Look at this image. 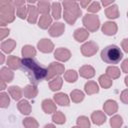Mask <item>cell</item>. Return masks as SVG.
<instances>
[{"label":"cell","instance_id":"7c38bea8","mask_svg":"<svg viewBox=\"0 0 128 128\" xmlns=\"http://www.w3.org/2000/svg\"><path fill=\"white\" fill-rule=\"evenodd\" d=\"M103 110L104 112L107 114V115H113L117 112L118 110V104L115 100H112V99H109L107 101L104 102V105H103Z\"/></svg>","mask_w":128,"mask_h":128},{"label":"cell","instance_id":"681fc988","mask_svg":"<svg viewBox=\"0 0 128 128\" xmlns=\"http://www.w3.org/2000/svg\"><path fill=\"white\" fill-rule=\"evenodd\" d=\"M113 3H114V1H113V0H110V1H104V0H103V1H101V4H102L104 7H106V8H107V7H109L110 5H112Z\"/></svg>","mask_w":128,"mask_h":128},{"label":"cell","instance_id":"52a82bcc","mask_svg":"<svg viewBox=\"0 0 128 128\" xmlns=\"http://www.w3.org/2000/svg\"><path fill=\"white\" fill-rule=\"evenodd\" d=\"M98 51V45L94 41H87L81 46V53L85 57H91Z\"/></svg>","mask_w":128,"mask_h":128},{"label":"cell","instance_id":"836d02e7","mask_svg":"<svg viewBox=\"0 0 128 128\" xmlns=\"http://www.w3.org/2000/svg\"><path fill=\"white\" fill-rule=\"evenodd\" d=\"M98 81H99L100 86H101L102 88H104V89H108V88H110V87L112 86V83H113L112 79H111L107 74H103V75H101V76L99 77Z\"/></svg>","mask_w":128,"mask_h":128},{"label":"cell","instance_id":"f6af8a7d","mask_svg":"<svg viewBox=\"0 0 128 128\" xmlns=\"http://www.w3.org/2000/svg\"><path fill=\"white\" fill-rule=\"evenodd\" d=\"M121 47L125 53H128V38H125L121 42Z\"/></svg>","mask_w":128,"mask_h":128},{"label":"cell","instance_id":"5b68a950","mask_svg":"<svg viewBox=\"0 0 128 128\" xmlns=\"http://www.w3.org/2000/svg\"><path fill=\"white\" fill-rule=\"evenodd\" d=\"M82 22L85 29L89 32H95L100 27V19L96 14L87 13L85 16H83Z\"/></svg>","mask_w":128,"mask_h":128},{"label":"cell","instance_id":"cb8c5ba5","mask_svg":"<svg viewBox=\"0 0 128 128\" xmlns=\"http://www.w3.org/2000/svg\"><path fill=\"white\" fill-rule=\"evenodd\" d=\"M105 15L109 19H116L119 17V9L116 4H112L105 9Z\"/></svg>","mask_w":128,"mask_h":128},{"label":"cell","instance_id":"d6986e66","mask_svg":"<svg viewBox=\"0 0 128 128\" xmlns=\"http://www.w3.org/2000/svg\"><path fill=\"white\" fill-rule=\"evenodd\" d=\"M73 36L77 42H84L89 37V31L86 30L85 28H77L74 31Z\"/></svg>","mask_w":128,"mask_h":128},{"label":"cell","instance_id":"6da1fadb","mask_svg":"<svg viewBox=\"0 0 128 128\" xmlns=\"http://www.w3.org/2000/svg\"><path fill=\"white\" fill-rule=\"evenodd\" d=\"M21 68L26 73L31 84L37 85L42 80L46 79L47 68L42 67L33 58H23L21 62Z\"/></svg>","mask_w":128,"mask_h":128},{"label":"cell","instance_id":"2e32d148","mask_svg":"<svg viewBox=\"0 0 128 128\" xmlns=\"http://www.w3.org/2000/svg\"><path fill=\"white\" fill-rule=\"evenodd\" d=\"M54 101L56 104L60 105V106H69L70 105V98L68 97L67 94L63 93V92H58L54 95L53 97Z\"/></svg>","mask_w":128,"mask_h":128},{"label":"cell","instance_id":"8d00e7d4","mask_svg":"<svg viewBox=\"0 0 128 128\" xmlns=\"http://www.w3.org/2000/svg\"><path fill=\"white\" fill-rule=\"evenodd\" d=\"M23 125L25 128H39L37 120L33 117H26L23 120Z\"/></svg>","mask_w":128,"mask_h":128},{"label":"cell","instance_id":"ee69618b","mask_svg":"<svg viewBox=\"0 0 128 128\" xmlns=\"http://www.w3.org/2000/svg\"><path fill=\"white\" fill-rule=\"evenodd\" d=\"M10 33V30L9 28H4V27H1L0 28V39L3 40L6 36H8Z\"/></svg>","mask_w":128,"mask_h":128},{"label":"cell","instance_id":"ab89813d","mask_svg":"<svg viewBox=\"0 0 128 128\" xmlns=\"http://www.w3.org/2000/svg\"><path fill=\"white\" fill-rule=\"evenodd\" d=\"M10 104V98L8 96V93L1 92L0 93V107L1 108H6Z\"/></svg>","mask_w":128,"mask_h":128},{"label":"cell","instance_id":"ac0fdd59","mask_svg":"<svg viewBox=\"0 0 128 128\" xmlns=\"http://www.w3.org/2000/svg\"><path fill=\"white\" fill-rule=\"evenodd\" d=\"M37 94H38V89H37L36 85H34V84H28L23 89V95L27 99L35 98L37 96Z\"/></svg>","mask_w":128,"mask_h":128},{"label":"cell","instance_id":"7bdbcfd3","mask_svg":"<svg viewBox=\"0 0 128 128\" xmlns=\"http://www.w3.org/2000/svg\"><path fill=\"white\" fill-rule=\"evenodd\" d=\"M120 100L124 104H128V89H125L120 94Z\"/></svg>","mask_w":128,"mask_h":128},{"label":"cell","instance_id":"603a6c76","mask_svg":"<svg viewBox=\"0 0 128 128\" xmlns=\"http://www.w3.org/2000/svg\"><path fill=\"white\" fill-rule=\"evenodd\" d=\"M17 108L24 115H29L31 113V105H30V103L26 99L19 100V102L17 104Z\"/></svg>","mask_w":128,"mask_h":128},{"label":"cell","instance_id":"5bb4252c","mask_svg":"<svg viewBox=\"0 0 128 128\" xmlns=\"http://www.w3.org/2000/svg\"><path fill=\"white\" fill-rule=\"evenodd\" d=\"M42 109L46 114H52L57 111V106L52 99H44L42 101Z\"/></svg>","mask_w":128,"mask_h":128},{"label":"cell","instance_id":"f5cc1de1","mask_svg":"<svg viewBox=\"0 0 128 128\" xmlns=\"http://www.w3.org/2000/svg\"><path fill=\"white\" fill-rule=\"evenodd\" d=\"M0 58H1L0 63H1V64H3V62H4V55H3V53H1V54H0Z\"/></svg>","mask_w":128,"mask_h":128},{"label":"cell","instance_id":"ffe728a7","mask_svg":"<svg viewBox=\"0 0 128 128\" xmlns=\"http://www.w3.org/2000/svg\"><path fill=\"white\" fill-rule=\"evenodd\" d=\"M21 62H22V59H20L19 57L15 55L8 56L7 58V66L11 70H16V69L21 68Z\"/></svg>","mask_w":128,"mask_h":128},{"label":"cell","instance_id":"816d5d0a","mask_svg":"<svg viewBox=\"0 0 128 128\" xmlns=\"http://www.w3.org/2000/svg\"><path fill=\"white\" fill-rule=\"evenodd\" d=\"M44 128H56V127H55V125H53V124H46V125L44 126Z\"/></svg>","mask_w":128,"mask_h":128},{"label":"cell","instance_id":"4316f807","mask_svg":"<svg viewBox=\"0 0 128 128\" xmlns=\"http://www.w3.org/2000/svg\"><path fill=\"white\" fill-rule=\"evenodd\" d=\"M8 93H9V95L14 99V100H20L21 99V97H22V95H23V90L19 87V86H15V85H13V86H10V87H8Z\"/></svg>","mask_w":128,"mask_h":128},{"label":"cell","instance_id":"9a60e30c","mask_svg":"<svg viewBox=\"0 0 128 128\" xmlns=\"http://www.w3.org/2000/svg\"><path fill=\"white\" fill-rule=\"evenodd\" d=\"M91 120L96 125H102L106 121V114L104 113V111L96 110V111L92 112V114H91Z\"/></svg>","mask_w":128,"mask_h":128},{"label":"cell","instance_id":"74e56055","mask_svg":"<svg viewBox=\"0 0 128 128\" xmlns=\"http://www.w3.org/2000/svg\"><path fill=\"white\" fill-rule=\"evenodd\" d=\"M123 124V119L120 115H113L110 119V126L112 128H120Z\"/></svg>","mask_w":128,"mask_h":128},{"label":"cell","instance_id":"8992f818","mask_svg":"<svg viewBox=\"0 0 128 128\" xmlns=\"http://www.w3.org/2000/svg\"><path fill=\"white\" fill-rule=\"evenodd\" d=\"M64 72H65V67L63 64H61L60 62H52L47 67V76H46L45 80H47V81L51 80L54 77L60 76Z\"/></svg>","mask_w":128,"mask_h":128},{"label":"cell","instance_id":"83f0119b","mask_svg":"<svg viewBox=\"0 0 128 128\" xmlns=\"http://www.w3.org/2000/svg\"><path fill=\"white\" fill-rule=\"evenodd\" d=\"M51 25H52V17L49 14L40 16L38 20V26L41 29H47L48 27H51Z\"/></svg>","mask_w":128,"mask_h":128},{"label":"cell","instance_id":"9f6ffc18","mask_svg":"<svg viewBox=\"0 0 128 128\" xmlns=\"http://www.w3.org/2000/svg\"><path fill=\"white\" fill-rule=\"evenodd\" d=\"M127 17H128V12H127Z\"/></svg>","mask_w":128,"mask_h":128},{"label":"cell","instance_id":"7dc6e473","mask_svg":"<svg viewBox=\"0 0 128 128\" xmlns=\"http://www.w3.org/2000/svg\"><path fill=\"white\" fill-rule=\"evenodd\" d=\"M25 1L24 0H16V1H12V4H13V6L17 9V8H19V7H21V6H24L25 5Z\"/></svg>","mask_w":128,"mask_h":128},{"label":"cell","instance_id":"44dd1931","mask_svg":"<svg viewBox=\"0 0 128 128\" xmlns=\"http://www.w3.org/2000/svg\"><path fill=\"white\" fill-rule=\"evenodd\" d=\"M0 78L2 81L6 82V83H9L13 80L14 78V73L13 71L8 68V67H2L1 70H0Z\"/></svg>","mask_w":128,"mask_h":128},{"label":"cell","instance_id":"e0dca14e","mask_svg":"<svg viewBox=\"0 0 128 128\" xmlns=\"http://www.w3.org/2000/svg\"><path fill=\"white\" fill-rule=\"evenodd\" d=\"M79 74L85 79H91L95 75V69L91 65H83L79 69Z\"/></svg>","mask_w":128,"mask_h":128},{"label":"cell","instance_id":"d4e9b609","mask_svg":"<svg viewBox=\"0 0 128 128\" xmlns=\"http://www.w3.org/2000/svg\"><path fill=\"white\" fill-rule=\"evenodd\" d=\"M15 47H16V41L14 39H7L5 41H2L1 43V50L5 53H11Z\"/></svg>","mask_w":128,"mask_h":128},{"label":"cell","instance_id":"db71d44e","mask_svg":"<svg viewBox=\"0 0 128 128\" xmlns=\"http://www.w3.org/2000/svg\"><path fill=\"white\" fill-rule=\"evenodd\" d=\"M124 82H125V85L128 87V75L125 77V79H124Z\"/></svg>","mask_w":128,"mask_h":128},{"label":"cell","instance_id":"e575fe53","mask_svg":"<svg viewBox=\"0 0 128 128\" xmlns=\"http://www.w3.org/2000/svg\"><path fill=\"white\" fill-rule=\"evenodd\" d=\"M77 78H78V74L73 69H69L64 73V79L68 83H74L77 80Z\"/></svg>","mask_w":128,"mask_h":128},{"label":"cell","instance_id":"30bf717a","mask_svg":"<svg viewBox=\"0 0 128 128\" xmlns=\"http://www.w3.org/2000/svg\"><path fill=\"white\" fill-rule=\"evenodd\" d=\"M65 31V24L62 22H55L49 28V34L52 37H59Z\"/></svg>","mask_w":128,"mask_h":128},{"label":"cell","instance_id":"11a10c76","mask_svg":"<svg viewBox=\"0 0 128 128\" xmlns=\"http://www.w3.org/2000/svg\"><path fill=\"white\" fill-rule=\"evenodd\" d=\"M72 128H80L79 126H74V127H72Z\"/></svg>","mask_w":128,"mask_h":128},{"label":"cell","instance_id":"7a4b0ae2","mask_svg":"<svg viewBox=\"0 0 128 128\" xmlns=\"http://www.w3.org/2000/svg\"><path fill=\"white\" fill-rule=\"evenodd\" d=\"M62 5L64 7V12H63L64 20L68 24L73 25L82 14L79 3H77L76 1H63Z\"/></svg>","mask_w":128,"mask_h":128},{"label":"cell","instance_id":"f1b7e54d","mask_svg":"<svg viewBox=\"0 0 128 128\" xmlns=\"http://www.w3.org/2000/svg\"><path fill=\"white\" fill-rule=\"evenodd\" d=\"M61 3L60 2H52L51 3V13H52V17L55 20H59L61 18Z\"/></svg>","mask_w":128,"mask_h":128},{"label":"cell","instance_id":"d590c367","mask_svg":"<svg viewBox=\"0 0 128 128\" xmlns=\"http://www.w3.org/2000/svg\"><path fill=\"white\" fill-rule=\"evenodd\" d=\"M52 121L56 124H64L66 121V117L65 115L61 112V111H56L55 113H53L52 115Z\"/></svg>","mask_w":128,"mask_h":128},{"label":"cell","instance_id":"1f68e13d","mask_svg":"<svg viewBox=\"0 0 128 128\" xmlns=\"http://www.w3.org/2000/svg\"><path fill=\"white\" fill-rule=\"evenodd\" d=\"M106 74L113 80V79H117V78L120 77L121 71H120V69H119L118 67L111 65V66H108V67L106 68Z\"/></svg>","mask_w":128,"mask_h":128},{"label":"cell","instance_id":"7402d4cb","mask_svg":"<svg viewBox=\"0 0 128 128\" xmlns=\"http://www.w3.org/2000/svg\"><path fill=\"white\" fill-rule=\"evenodd\" d=\"M84 91L86 94L88 95H92V94H96L99 92V85L96 81H88L85 83V86H84Z\"/></svg>","mask_w":128,"mask_h":128},{"label":"cell","instance_id":"3957f363","mask_svg":"<svg viewBox=\"0 0 128 128\" xmlns=\"http://www.w3.org/2000/svg\"><path fill=\"white\" fill-rule=\"evenodd\" d=\"M101 59L107 64H117L122 60L123 53L116 45H108L101 51Z\"/></svg>","mask_w":128,"mask_h":128},{"label":"cell","instance_id":"f35d334b","mask_svg":"<svg viewBox=\"0 0 128 128\" xmlns=\"http://www.w3.org/2000/svg\"><path fill=\"white\" fill-rule=\"evenodd\" d=\"M77 126H79L80 128H90V120L88 117L82 115V116H79L77 118Z\"/></svg>","mask_w":128,"mask_h":128},{"label":"cell","instance_id":"4dcf8cb0","mask_svg":"<svg viewBox=\"0 0 128 128\" xmlns=\"http://www.w3.org/2000/svg\"><path fill=\"white\" fill-rule=\"evenodd\" d=\"M23 58H33L36 55V49L32 45H24L21 50Z\"/></svg>","mask_w":128,"mask_h":128},{"label":"cell","instance_id":"bcb514c9","mask_svg":"<svg viewBox=\"0 0 128 128\" xmlns=\"http://www.w3.org/2000/svg\"><path fill=\"white\" fill-rule=\"evenodd\" d=\"M121 70H122V72L128 74V58L125 59V60L122 62V64H121Z\"/></svg>","mask_w":128,"mask_h":128},{"label":"cell","instance_id":"484cf974","mask_svg":"<svg viewBox=\"0 0 128 128\" xmlns=\"http://www.w3.org/2000/svg\"><path fill=\"white\" fill-rule=\"evenodd\" d=\"M62 84H63V79L61 76H57V77H54L53 79H51L49 81V88L51 91H59L62 87Z\"/></svg>","mask_w":128,"mask_h":128},{"label":"cell","instance_id":"f907efd6","mask_svg":"<svg viewBox=\"0 0 128 128\" xmlns=\"http://www.w3.org/2000/svg\"><path fill=\"white\" fill-rule=\"evenodd\" d=\"M0 83H1V88H0V89L3 91L4 89H6V82H4V81H2V80H1V81H0Z\"/></svg>","mask_w":128,"mask_h":128},{"label":"cell","instance_id":"b9f144b4","mask_svg":"<svg viewBox=\"0 0 128 128\" xmlns=\"http://www.w3.org/2000/svg\"><path fill=\"white\" fill-rule=\"evenodd\" d=\"M100 9H101V4H100V2H98V1H93V2H91V4H90V5L88 6V8H87L88 12H90L91 14H94V13L100 11Z\"/></svg>","mask_w":128,"mask_h":128},{"label":"cell","instance_id":"60d3db41","mask_svg":"<svg viewBox=\"0 0 128 128\" xmlns=\"http://www.w3.org/2000/svg\"><path fill=\"white\" fill-rule=\"evenodd\" d=\"M16 15L21 19L27 18V16H28V7L26 5H24V6H21V7L17 8L16 9Z\"/></svg>","mask_w":128,"mask_h":128},{"label":"cell","instance_id":"9c48e42d","mask_svg":"<svg viewBox=\"0 0 128 128\" xmlns=\"http://www.w3.org/2000/svg\"><path fill=\"white\" fill-rule=\"evenodd\" d=\"M54 57L55 59H57L58 61H61V62H65V61H68L71 57V52L69 49L67 48H63V47H60V48H57L55 51H54Z\"/></svg>","mask_w":128,"mask_h":128},{"label":"cell","instance_id":"8fae6325","mask_svg":"<svg viewBox=\"0 0 128 128\" xmlns=\"http://www.w3.org/2000/svg\"><path fill=\"white\" fill-rule=\"evenodd\" d=\"M102 32L103 34L107 35V36H113L117 33L118 30V26L115 22L113 21H107L102 25Z\"/></svg>","mask_w":128,"mask_h":128},{"label":"cell","instance_id":"ba28073f","mask_svg":"<svg viewBox=\"0 0 128 128\" xmlns=\"http://www.w3.org/2000/svg\"><path fill=\"white\" fill-rule=\"evenodd\" d=\"M37 48L43 53H51L54 50V44L50 39L43 38L37 43Z\"/></svg>","mask_w":128,"mask_h":128},{"label":"cell","instance_id":"4fadbf2b","mask_svg":"<svg viewBox=\"0 0 128 128\" xmlns=\"http://www.w3.org/2000/svg\"><path fill=\"white\" fill-rule=\"evenodd\" d=\"M27 7H28L27 21L29 23H31V24H35L37 19H38V16H39V10H38L37 6L31 5V4H28Z\"/></svg>","mask_w":128,"mask_h":128},{"label":"cell","instance_id":"f546056e","mask_svg":"<svg viewBox=\"0 0 128 128\" xmlns=\"http://www.w3.org/2000/svg\"><path fill=\"white\" fill-rule=\"evenodd\" d=\"M37 8L40 14L47 15L49 14V11L51 10V3L49 1H39L37 2Z\"/></svg>","mask_w":128,"mask_h":128},{"label":"cell","instance_id":"d6a6232c","mask_svg":"<svg viewBox=\"0 0 128 128\" xmlns=\"http://www.w3.org/2000/svg\"><path fill=\"white\" fill-rule=\"evenodd\" d=\"M84 97H85L84 93L78 89H75V90L71 91V93H70V99L74 103H80L81 101L84 100Z\"/></svg>","mask_w":128,"mask_h":128},{"label":"cell","instance_id":"c3c4849f","mask_svg":"<svg viewBox=\"0 0 128 128\" xmlns=\"http://www.w3.org/2000/svg\"><path fill=\"white\" fill-rule=\"evenodd\" d=\"M91 4V1L90 0H86V1H80V3H79V5L82 7V8H88V6Z\"/></svg>","mask_w":128,"mask_h":128},{"label":"cell","instance_id":"277c9868","mask_svg":"<svg viewBox=\"0 0 128 128\" xmlns=\"http://www.w3.org/2000/svg\"><path fill=\"white\" fill-rule=\"evenodd\" d=\"M15 7L12 1L1 0L0 1V25L3 27L8 23H11L15 19Z\"/></svg>","mask_w":128,"mask_h":128}]
</instances>
